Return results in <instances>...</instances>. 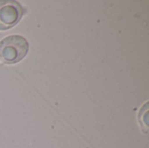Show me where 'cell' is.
<instances>
[{"instance_id":"2","label":"cell","mask_w":149,"mask_h":148,"mask_svg":"<svg viewBox=\"0 0 149 148\" xmlns=\"http://www.w3.org/2000/svg\"><path fill=\"white\" fill-rule=\"evenodd\" d=\"M24 8L14 0H0V31L9 30L21 20Z\"/></svg>"},{"instance_id":"1","label":"cell","mask_w":149,"mask_h":148,"mask_svg":"<svg viewBox=\"0 0 149 148\" xmlns=\"http://www.w3.org/2000/svg\"><path fill=\"white\" fill-rule=\"evenodd\" d=\"M29 51V44L20 35H10L0 41V62L13 65L20 62Z\"/></svg>"}]
</instances>
